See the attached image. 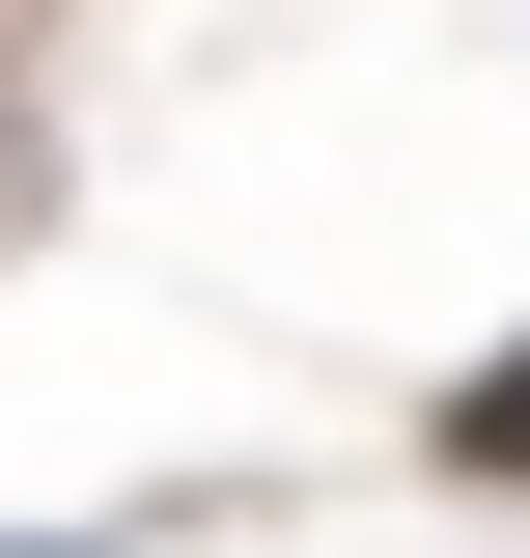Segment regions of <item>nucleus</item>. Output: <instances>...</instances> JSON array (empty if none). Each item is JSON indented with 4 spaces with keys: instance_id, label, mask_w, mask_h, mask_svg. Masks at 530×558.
I'll return each mask as SVG.
<instances>
[{
    "instance_id": "obj_1",
    "label": "nucleus",
    "mask_w": 530,
    "mask_h": 558,
    "mask_svg": "<svg viewBox=\"0 0 530 558\" xmlns=\"http://www.w3.org/2000/svg\"><path fill=\"white\" fill-rule=\"evenodd\" d=\"M447 475H474V502H530V336H503V363H447Z\"/></svg>"
},
{
    "instance_id": "obj_2",
    "label": "nucleus",
    "mask_w": 530,
    "mask_h": 558,
    "mask_svg": "<svg viewBox=\"0 0 530 558\" xmlns=\"http://www.w3.org/2000/svg\"><path fill=\"white\" fill-rule=\"evenodd\" d=\"M28 558H84V531H28Z\"/></svg>"
}]
</instances>
